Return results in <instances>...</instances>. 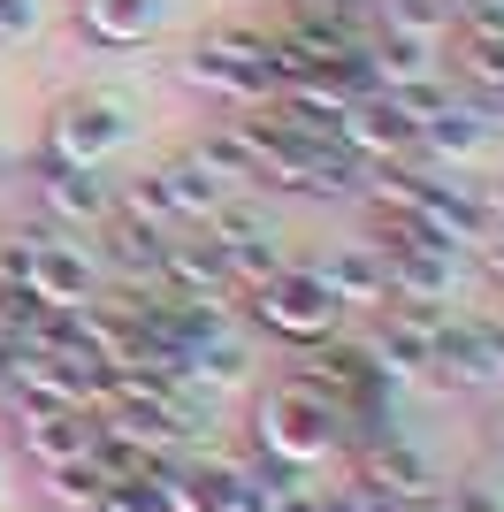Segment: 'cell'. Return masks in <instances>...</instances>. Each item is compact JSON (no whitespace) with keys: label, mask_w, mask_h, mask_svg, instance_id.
<instances>
[{"label":"cell","mask_w":504,"mask_h":512,"mask_svg":"<svg viewBox=\"0 0 504 512\" xmlns=\"http://www.w3.org/2000/svg\"><path fill=\"white\" fill-rule=\"evenodd\" d=\"M176 77H184L207 107H222V115H237V107H268L275 92H283L268 23H207V31L176 54Z\"/></svg>","instance_id":"1"},{"label":"cell","mask_w":504,"mask_h":512,"mask_svg":"<svg viewBox=\"0 0 504 512\" xmlns=\"http://www.w3.org/2000/svg\"><path fill=\"white\" fill-rule=\"evenodd\" d=\"M252 428V459L275 474H321L344 451V428H336V406H321L314 390L298 383H268L245 413Z\"/></svg>","instance_id":"2"},{"label":"cell","mask_w":504,"mask_h":512,"mask_svg":"<svg viewBox=\"0 0 504 512\" xmlns=\"http://www.w3.org/2000/svg\"><path fill=\"white\" fill-rule=\"evenodd\" d=\"M130 138H138V107H130L123 92H100V85L62 92V100L46 107V123H39V146L62 153V161H77V169H107Z\"/></svg>","instance_id":"3"},{"label":"cell","mask_w":504,"mask_h":512,"mask_svg":"<svg viewBox=\"0 0 504 512\" xmlns=\"http://www.w3.org/2000/svg\"><path fill=\"white\" fill-rule=\"evenodd\" d=\"M451 314L459 306H443V299H390L382 314H367V329L352 344L382 383H420L428 360H436V337L451 329Z\"/></svg>","instance_id":"4"},{"label":"cell","mask_w":504,"mask_h":512,"mask_svg":"<svg viewBox=\"0 0 504 512\" xmlns=\"http://www.w3.org/2000/svg\"><path fill=\"white\" fill-rule=\"evenodd\" d=\"M237 306H245V321L260 329V337L291 344V352H298V344H314V337H336V321H344L306 260H283V268H275L260 291H245Z\"/></svg>","instance_id":"5"},{"label":"cell","mask_w":504,"mask_h":512,"mask_svg":"<svg viewBox=\"0 0 504 512\" xmlns=\"http://www.w3.org/2000/svg\"><path fill=\"white\" fill-rule=\"evenodd\" d=\"M23 192H31V207H39L46 230H92L107 214V192H115V176L107 169H77V161H62V153L31 146L23 153Z\"/></svg>","instance_id":"6"},{"label":"cell","mask_w":504,"mask_h":512,"mask_svg":"<svg viewBox=\"0 0 504 512\" xmlns=\"http://www.w3.org/2000/svg\"><path fill=\"white\" fill-rule=\"evenodd\" d=\"M443 390H497L504 383V314H451V329L436 337V360H428Z\"/></svg>","instance_id":"7"},{"label":"cell","mask_w":504,"mask_h":512,"mask_svg":"<svg viewBox=\"0 0 504 512\" xmlns=\"http://www.w3.org/2000/svg\"><path fill=\"white\" fill-rule=\"evenodd\" d=\"M107 276H100V260L84 253L69 230H46L39 237V260H31V299L54 306V314H84V306H100Z\"/></svg>","instance_id":"8"},{"label":"cell","mask_w":504,"mask_h":512,"mask_svg":"<svg viewBox=\"0 0 504 512\" xmlns=\"http://www.w3.org/2000/svg\"><path fill=\"white\" fill-rule=\"evenodd\" d=\"M146 176V192H153V207L168 214V230H207L214 214H222V199H237L222 176H207L191 153H168V161H153V169H138Z\"/></svg>","instance_id":"9"},{"label":"cell","mask_w":504,"mask_h":512,"mask_svg":"<svg viewBox=\"0 0 504 512\" xmlns=\"http://www.w3.org/2000/svg\"><path fill=\"white\" fill-rule=\"evenodd\" d=\"M69 39L84 54H138L161 39V0H69Z\"/></svg>","instance_id":"10"},{"label":"cell","mask_w":504,"mask_h":512,"mask_svg":"<svg viewBox=\"0 0 504 512\" xmlns=\"http://www.w3.org/2000/svg\"><path fill=\"white\" fill-rule=\"evenodd\" d=\"M8 436L31 467H69V459H92V413L77 406H8Z\"/></svg>","instance_id":"11"},{"label":"cell","mask_w":504,"mask_h":512,"mask_svg":"<svg viewBox=\"0 0 504 512\" xmlns=\"http://www.w3.org/2000/svg\"><path fill=\"white\" fill-rule=\"evenodd\" d=\"M344 482H359L367 497H420L428 490V459L405 444L398 428H382V436L344 451Z\"/></svg>","instance_id":"12"},{"label":"cell","mask_w":504,"mask_h":512,"mask_svg":"<svg viewBox=\"0 0 504 512\" xmlns=\"http://www.w3.org/2000/svg\"><path fill=\"white\" fill-rule=\"evenodd\" d=\"M321 276V291L336 299V314H382L390 306V268H382V253L359 237V245H336L329 260H306Z\"/></svg>","instance_id":"13"},{"label":"cell","mask_w":504,"mask_h":512,"mask_svg":"<svg viewBox=\"0 0 504 512\" xmlns=\"http://www.w3.org/2000/svg\"><path fill=\"white\" fill-rule=\"evenodd\" d=\"M489 138H497V130L474 115V92H459L443 115L420 123V161H428V169H466V161H482V153H489Z\"/></svg>","instance_id":"14"},{"label":"cell","mask_w":504,"mask_h":512,"mask_svg":"<svg viewBox=\"0 0 504 512\" xmlns=\"http://www.w3.org/2000/svg\"><path fill=\"white\" fill-rule=\"evenodd\" d=\"M92 230H100V245H84V253L100 260L107 283H146V276H161V245H168L161 230H138V222H123V214H100Z\"/></svg>","instance_id":"15"},{"label":"cell","mask_w":504,"mask_h":512,"mask_svg":"<svg viewBox=\"0 0 504 512\" xmlns=\"http://www.w3.org/2000/svg\"><path fill=\"white\" fill-rule=\"evenodd\" d=\"M367 85L375 92H398V85H413V77H428V69H443V54H436V39H413V31H382V23H367Z\"/></svg>","instance_id":"16"},{"label":"cell","mask_w":504,"mask_h":512,"mask_svg":"<svg viewBox=\"0 0 504 512\" xmlns=\"http://www.w3.org/2000/svg\"><path fill=\"white\" fill-rule=\"evenodd\" d=\"M214 253H222V283H230L237 299L245 291H260V283L283 268V230H245V237H214Z\"/></svg>","instance_id":"17"},{"label":"cell","mask_w":504,"mask_h":512,"mask_svg":"<svg viewBox=\"0 0 504 512\" xmlns=\"http://www.w3.org/2000/svg\"><path fill=\"white\" fill-rule=\"evenodd\" d=\"M39 482H46V497H54V512H77V505H100L107 467L100 459H69V467H46Z\"/></svg>","instance_id":"18"},{"label":"cell","mask_w":504,"mask_h":512,"mask_svg":"<svg viewBox=\"0 0 504 512\" xmlns=\"http://www.w3.org/2000/svg\"><path fill=\"white\" fill-rule=\"evenodd\" d=\"M260 512H336V497H329V482H321V474H268Z\"/></svg>","instance_id":"19"},{"label":"cell","mask_w":504,"mask_h":512,"mask_svg":"<svg viewBox=\"0 0 504 512\" xmlns=\"http://www.w3.org/2000/svg\"><path fill=\"white\" fill-rule=\"evenodd\" d=\"M451 31L459 39H504V0H451Z\"/></svg>","instance_id":"20"},{"label":"cell","mask_w":504,"mask_h":512,"mask_svg":"<svg viewBox=\"0 0 504 512\" xmlns=\"http://www.w3.org/2000/svg\"><path fill=\"white\" fill-rule=\"evenodd\" d=\"M100 512H161V490H153V482H130V474H107Z\"/></svg>","instance_id":"21"},{"label":"cell","mask_w":504,"mask_h":512,"mask_svg":"<svg viewBox=\"0 0 504 512\" xmlns=\"http://www.w3.org/2000/svg\"><path fill=\"white\" fill-rule=\"evenodd\" d=\"M39 31V0H0V54Z\"/></svg>","instance_id":"22"},{"label":"cell","mask_w":504,"mask_h":512,"mask_svg":"<svg viewBox=\"0 0 504 512\" xmlns=\"http://www.w3.org/2000/svg\"><path fill=\"white\" fill-rule=\"evenodd\" d=\"M466 268H474V283H489V291H504V230H489L474 253H466Z\"/></svg>","instance_id":"23"},{"label":"cell","mask_w":504,"mask_h":512,"mask_svg":"<svg viewBox=\"0 0 504 512\" xmlns=\"http://www.w3.org/2000/svg\"><path fill=\"white\" fill-rule=\"evenodd\" d=\"M474 115H482V123L504 138V77H497V85H482V92H474Z\"/></svg>","instance_id":"24"},{"label":"cell","mask_w":504,"mask_h":512,"mask_svg":"<svg viewBox=\"0 0 504 512\" xmlns=\"http://www.w3.org/2000/svg\"><path fill=\"white\" fill-rule=\"evenodd\" d=\"M482 207H489V230H504V169L482 176Z\"/></svg>","instance_id":"25"},{"label":"cell","mask_w":504,"mask_h":512,"mask_svg":"<svg viewBox=\"0 0 504 512\" xmlns=\"http://www.w3.org/2000/svg\"><path fill=\"white\" fill-rule=\"evenodd\" d=\"M268 8H283V0H268Z\"/></svg>","instance_id":"26"}]
</instances>
